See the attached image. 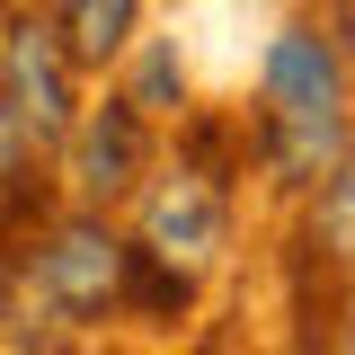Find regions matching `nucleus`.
<instances>
[{"label": "nucleus", "mask_w": 355, "mask_h": 355, "mask_svg": "<svg viewBox=\"0 0 355 355\" xmlns=\"http://www.w3.org/2000/svg\"><path fill=\"white\" fill-rule=\"evenodd\" d=\"M266 142L284 178H320L347 151V116H338V62L320 36H275L266 53Z\"/></svg>", "instance_id": "obj_1"}, {"label": "nucleus", "mask_w": 355, "mask_h": 355, "mask_svg": "<svg viewBox=\"0 0 355 355\" xmlns=\"http://www.w3.org/2000/svg\"><path fill=\"white\" fill-rule=\"evenodd\" d=\"M0 89H9V178H27L44 142H62L71 125V98H62V53L18 18L9 44H0Z\"/></svg>", "instance_id": "obj_2"}, {"label": "nucleus", "mask_w": 355, "mask_h": 355, "mask_svg": "<svg viewBox=\"0 0 355 355\" xmlns=\"http://www.w3.org/2000/svg\"><path fill=\"white\" fill-rule=\"evenodd\" d=\"M36 284L53 311H71V320H89V311H107L116 293H125V249L98 231V222H71V231H53L36 249Z\"/></svg>", "instance_id": "obj_3"}, {"label": "nucleus", "mask_w": 355, "mask_h": 355, "mask_svg": "<svg viewBox=\"0 0 355 355\" xmlns=\"http://www.w3.org/2000/svg\"><path fill=\"white\" fill-rule=\"evenodd\" d=\"M142 231H151V258L169 266H205L222 249V196L205 187V178H160L151 187V205H142Z\"/></svg>", "instance_id": "obj_4"}, {"label": "nucleus", "mask_w": 355, "mask_h": 355, "mask_svg": "<svg viewBox=\"0 0 355 355\" xmlns=\"http://www.w3.org/2000/svg\"><path fill=\"white\" fill-rule=\"evenodd\" d=\"M133 160H142V125H133V107H98L89 133H80V151H71V187L116 196V187H133Z\"/></svg>", "instance_id": "obj_5"}, {"label": "nucleus", "mask_w": 355, "mask_h": 355, "mask_svg": "<svg viewBox=\"0 0 355 355\" xmlns=\"http://www.w3.org/2000/svg\"><path fill=\"white\" fill-rule=\"evenodd\" d=\"M133 9H142V0H71V9H62V53H71V62H107V53L133 36Z\"/></svg>", "instance_id": "obj_6"}, {"label": "nucleus", "mask_w": 355, "mask_h": 355, "mask_svg": "<svg viewBox=\"0 0 355 355\" xmlns=\"http://www.w3.org/2000/svg\"><path fill=\"white\" fill-rule=\"evenodd\" d=\"M320 231H329V240H338V249L355 258V169L329 187V205H320Z\"/></svg>", "instance_id": "obj_7"}, {"label": "nucleus", "mask_w": 355, "mask_h": 355, "mask_svg": "<svg viewBox=\"0 0 355 355\" xmlns=\"http://www.w3.org/2000/svg\"><path fill=\"white\" fill-rule=\"evenodd\" d=\"M347 44H355V0H347Z\"/></svg>", "instance_id": "obj_8"}]
</instances>
